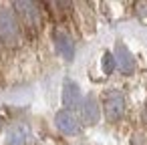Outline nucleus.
<instances>
[{"mask_svg":"<svg viewBox=\"0 0 147 145\" xmlns=\"http://www.w3.org/2000/svg\"><path fill=\"white\" fill-rule=\"evenodd\" d=\"M125 111V99L121 91H109L105 99V115L109 121H117Z\"/></svg>","mask_w":147,"mask_h":145,"instance_id":"nucleus-1","label":"nucleus"},{"mask_svg":"<svg viewBox=\"0 0 147 145\" xmlns=\"http://www.w3.org/2000/svg\"><path fill=\"white\" fill-rule=\"evenodd\" d=\"M18 36V28H16V20L10 14V10H0V38L12 42Z\"/></svg>","mask_w":147,"mask_h":145,"instance_id":"nucleus-2","label":"nucleus"},{"mask_svg":"<svg viewBox=\"0 0 147 145\" xmlns=\"http://www.w3.org/2000/svg\"><path fill=\"white\" fill-rule=\"evenodd\" d=\"M63 103H65V107H69V109L81 105V89H79V85L73 83L71 79H67L65 85H63Z\"/></svg>","mask_w":147,"mask_h":145,"instance_id":"nucleus-3","label":"nucleus"},{"mask_svg":"<svg viewBox=\"0 0 147 145\" xmlns=\"http://www.w3.org/2000/svg\"><path fill=\"white\" fill-rule=\"evenodd\" d=\"M115 63H117V67H119V71L121 73H133V69H135V61H133V55L127 51V47H123V45H117V49H115Z\"/></svg>","mask_w":147,"mask_h":145,"instance_id":"nucleus-4","label":"nucleus"},{"mask_svg":"<svg viewBox=\"0 0 147 145\" xmlns=\"http://www.w3.org/2000/svg\"><path fill=\"white\" fill-rule=\"evenodd\" d=\"M57 127L63 131V133H67V135H75L77 131H79V121H77V117L71 113V111H61V113H57Z\"/></svg>","mask_w":147,"mask_h":145,"instance_id":"nucleus-5","label":"nucleus"},{"mask_svg":"<svg viewBox=\"0 0 147 145\" xmlns=\"http://www.w3.org/2000/svg\"><path fill=\"white\" fill-rule=\"evenodd\" d=\"M83 121L87 125H95L99 121V105L93 95H87L83 101Z\"/></svg>","mask_w":147,"mask_h":145,"instance_id":"nucleus-6","label":"nucleus"},{"mask_svg":"<svg viewBox=\"0 0 147 145\" xmlns=\"http://www.w3.org/2000/svg\"><path fill=\"white\" fill-rule=\"evenodd\" d=\"M14 6L18 8V12H20V16L24 18L26 24H30V26L38 24V10H36L34 2H14Z\"/></svg>","mask_w":147,"mask_h":145,"instance_id":"nucleus-7","label":"nucleus"},{"mask_svg":"<svg viewBox=\"0 0 147 145\" xmlns=\"http://www.w3.org/2000/svg\"><path fill=\"white\" fill-rule=\"evenodd\" d=\"M30 137V129L26 125H14L10 127L8 135H6V143L8 145H24Z\"/></svg>","mask_w":147,"mask_h":145,"instance_id":"nucleus-8","label":"nucleus"},{"mask_svg":"<svg viewBox=\"0 0 147 145\" xmlns=\"http://www.w3.org/2000/svg\"><path fill=\"white\" fill-rule=\"evenodd\" d=\"M55 40H57L59 53H61L67 61H73V57H75V45H73V40H71L65 32H57V34H55Z\"/></svg>","mask_w":147,"mask_h":145,"instance_id":"nucleus-9","label":"nucleus"},{"mask_svg":"<svg viewBox=\"0 0 147 145\" xmlns=\"http://www.w3.org/2000/svg\"><path fill=\"white\" fill-rule=\"evenodd\" d=\"M115 67H117V63H115V55L105 53V57H103V71H105V75H111Z\"/></svg>","mask_w":147,"mask_h":145,"instance_id":"nucleus-10","label":"nucleus"},{"mask_svg":"<svg viewBox=\"0 0 147 145\" xmlns=\"http://www.w3.org/2000/svg\"><path fill=\"white\" fill-rule=\"evenodd\" d=\"M2 121H4V119H2V117H0V127H2Z\"/></svg>","mask_w":147,"mask_h":145,"instance_id":"nucleus-11","label":"nucleus"}]
</instances>
